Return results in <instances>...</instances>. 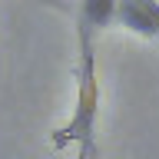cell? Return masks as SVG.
Instances as JSON below:
<instances>
[{
    "instance_id": "cell-3",
    "label": "cell",
    "mask_w": 159,
    "mask_h": 159,
    "mask_svg": "<svg viewBox=\"0 0 159 159\" xmlns=\"http://www.w3.org/2000/svg\"><path fill=\"white\" fill-rule=\"evenodd\" d=\"M116 3L119 0H80V27L96 33V30L116 23Z\"/></svg>"
},
{
    "instance_id": "cell-4",
    "label": "cell",
    "mask_w": 159,
    "mask_h": 159,
    "mask_svg": "<svg viewBox=\"0 0 159 159\" xmlns=\"http://www.w3.org/2000/svg\"><path fill=\"white\" fill-rule=\"evenodd\" d=\"M149 20H152V30H156V40H159V0H143Z\"/></svg>"
},
{
    "instance_id": "cell-2",
    "label": "cell",
    "mask_w": 159,
    "mask_h": 159,
    "mask_svg": "<svg viewBox=\"0 0 159 159\" xmlns=\"http://www.w3.org/2000/svg\"><path fill=\"white\" fill-rule=\"evenodd\" d=\"M116 23L129 33H136L143 40H156V30H152V20H149L143 0H119L116 3Z\"/></svg>"
},
{
    "instance_id": "cell-1",
    "label": "cell",
    "mask_w": 159,
    "mask_h": 159,
    "mask_svg": "<svg viewBox=\"0 0 159 159\" xmlns=\"http://www.w3.org/2000/svg\"><path fill=\"white\" fill-rule=\"evenodd\" d=\"M96 109H99V83H96V60H93V33L80 27V86H76L73 116L63 129L50 136V143L57 149L70 146V143H89L93 126H96Z\"/></svg>"
}]
</instances>
